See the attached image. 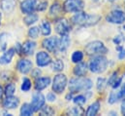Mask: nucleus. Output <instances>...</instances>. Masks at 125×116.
<instances>
[{"label":"nucleus","mask_w":125,"mask_h":116,"mask_svg":"<svg viewBox=\"0 0 125 116\" xmlns=\"http://www.w3.org/2000/svg\"><path fill=\"white\" fill-rule=\"evenodd\" d=\"M101 20L99 15H89L83 12H77L76 15L72 17V22L75 25L82 26V27H90L96 25Z\"/></svg>","instance_id":"obj_1"},{"label":"nucleus","mask_w":125,"mask_h":116,"mask_svg":"<svg viewBox=\"0 0 125 116\" xmlns=\"http://www.w3.org/2000/svg\"><path fill=\"white\" fill-rule=\"evenodd\" d=\"M69 91L74 94L81 91H86L92 87V81L88 78H84L83 76H78L77 78H73L70 80L69 84Z\"/></svg>","instance_id":"obj_2"},{"label":"nucleus","mask_w":125,"mask_h":116,"mask_svg":"<svg viewBox=\"0 0 125 116\" xmlns=\"http://www.w3.org/2000/svg\"><path fill=\"white\" fill-rule=\"evenodd\" d=\"M108 59L104 56H96L89 62V69L94 73H102L107 69Z\"/></svg>","instance_id":"obj_3"},{"label":"nucleus","mask_w":125,"mask_h":116,"mask_svg":"<svg viewBox=\"0 0 125 116\" xmlns=\"http://www.w3.org/2000/svg\"><path fill=\"white\" fill-rule=\"evenodd\" d=\"M108 52V49L101 41H93L88 43L85 46V53L89 56H96V55H103Z\"/></svg>","instance_id":"obj_4"},{"label":"nucleus","mask_w":125,"mask_h":116,"mask_svg":"<svg viewBox=\"0 0 125 116\" xmlns=\"http://www.w3.org/2000/svg\"><path fill=\"white\" fill-rule=\"evenodd\" d=\"M84 2L82 0H66L63 4L64 11L67 13H77L83 9Z\"/></svg>","instance_id":"obj_5"},{"label":"nucleus","mask_w":125,"mask_h":116,"mask_svg":"<svg viewBox=\"0 0 125 116\" xmlns=\"http://www.w3.org/2000/svg\"><path fill=\"white\" fill-rule=\"evenodd\" d=\"M67 86V77L64 74H57L56 76H54L53 78V82H52V91L60 94L65 90V88Z\"/></svg>","instance_id":"obj_6"},{"label":"nucleus","mask_w":125,"mask_h":116,"mask_svg":"<svg viewBox=\"0 0 125 116\" xmlns=\"http://www.w3.org/2000/svg\"><path fill=\"white\" fill-rule=\"evenodd\" d=\"M106 19L111 24L121 25L125 22V14L120 10H114L107 16Z\"/></svg>","instance_id":"obj_7"},{"label":"nucleus","mask_w":125,"mask_h":116,"mask_svg":"<svg viewBox=\"0 0 125 116\" xmlns=\"http://www.w3.org/2000/svg\"><path fill=\"white\" fill-rule=\"evenodd\" d=\"M43 47L50 53H55L59 47V39L57 37H49L43 40Z\"/></svg>","instance_id":"obj_8"},{"label":"nucleus","mask_w":125,"mask_h":116,"mask_svg":"<svg viewBox=\"0 0 125 116\" xmlns=\"http://www.w3.org/2000/svg\"><path fill=\"white\" fill-rule=\"evenodd\" d=\"M45 97L43 94L37 92L33 95L32 97V102H31V105L33 107V110L34 111H39L44 105H45Z\"/></svg>","instance_id":"obj_9"},{"label":"nucleus","mask_w":125,"mask_h":116,"mask_svg":"<svg viewBox=\"0 0 125 116\" xmlns=\"http://www.w3.org/2000/svg\"><path fill=\"white\" fill-rule=\"evenodd\" d=\"M52 60L51 56L47 52L41 51V52L37 53V55H36V63H37L38 66H40V67L47 66L50 63H52Z\"/></svg>","instance_id":"obj_10"},{"label":"nucleus","mask_w":125,"mask_h":116,"mask_svg":"<svg viewBox=\"0 0 125 116\" xmlns=\"http://www.w3.org/2000/svg\"><path fill=\"white\" fill-rule=\"evenodd\" d=\"M38 0H23L21 4V9L24 14L33 13L37 9Z\"/></svg>","instance_id":"obj_11"},{"label":"nucleus","mask_w":125,"mask_h":116,"mask_svg":"<svg viewBox=\"0 0 125 116\" xmlns=\"http://www.w3.org/2000/svg\"><path fill=\"white\" fill-rule=\"evenodd\" d=\"M55 31L60 35L68 34V32L70 31V26H69L68 21L65 19L58 20L55 24Z\"/></svg>","instance_id":"obj_12"},{"label":"nucleus","mask_w":125,"mask_h":116,"mask_svg":"<svg viewBox=\"0 0 125 116\" xmlns=\"http://www.w3.org/2000/svg\"><path fill=\"white\" fill-rule=\"evenodd\" d=\"M17 68L18 70L22 73V74H27L28 72H30L32 69V62L29 59H26V58H22L21 59L18 64H17Z\"/></svg>","instance_id":"obj_13"},{"label":"nucleus","mask_w":125,"mask_h":116,"mask_svg":"<svg viewBox=\"0 0 125 116\" xmlns=\"http://www.w3.org/2000/svg\"><path fill=\"white\" fill-rule=\"evenodd\" d=\"M20 100L14 96H7V98L3 101V106L6 109H15L19 106Z\"/></svg>","instance_id":"obj_14"},{"label":"nucleus","mask_w":125,"mask_h":116,"mask_svg":"<svg viewBox=\"0 0 125 116\" xmlns=\"http://www.w3.org/2000/svg\"><path fill=\"white\" fill-rule=\"evenodd\" d=\"M35 48H36V43L31 40H28L21 45V52L26 56H31L35 51Z\"/></svg>","instance_id":"obj_15"},{"label":"nucleus","mask_w":125,"mask_h":116,"mask_svg":"<svg viewBox=\"0 0 125 116\" xmlns=\"http://www.w3.org/2000/svg\"><path fill=\"white\" fill-rule=\"evenodd\" d=\"M51 84V78L50 77H40L36 79L35 81V89L37 91H42L48 87Z\"/></svg>","instance_id":"obj_16"},{"label":"nucleus","mask_w":125,"mask_h":116,"mask_svg":"<svg viewBox=\"0 0 125 116\" xmlns=\"http://www.w3.org/2000/svg\"><path fill=\"white\" fill-rule=\"evenodd\" d=\"M87 72V65L84 62H78L74 68V74L76 76H84Z\"/></svg>","instance_id":"obj_17"},{"label":"nucleus","mask_w":125,"mask_h":116,"mask_svg":"<svg viewBox=\"0 0 125 116\" xmlns=\"http://www.w3.org/2000/svg\"><path fill=\"white\" fill-rule=\"evenodd\" d=\"M15 55V49H9L0 57V64H8L11 62L12 58Z\"/></svg>","instance_id":"obj_18"},{"label":"nucleus","mask_w":125,"mask_h":116,"mask_svg":"<svg viewBox=\"0 0 125 116\" xmlns=\"http://www.w3.org/2000/svg\"><path fill=\"white\" fill-rule=\"evenodd\" d=\"M16 5V0H2L1 2V8L6 13H11Z\"/></svg>","instance_id":"obj_19"},{"label":"nucleus","mask_w":125,"mask_h":116,"mask_svg":"<svg viewBox=\"0 0 125 116\" xmlns=\"http://www.w3.org/2000/svg\"><path fill=\"white\" fill-rule=\"evenodd\" d=\"M61 36H62V38L59 40V47H58V49H59L60 52H65L68 49L71 41H70V38H69L68 34H64V35H61Z\"/></svg>","instance_id":"obj_20"},{"label":"nucleus","mask_w":125,"mask_h":116,"mask_svg":"<svg viewBox=\"0 0 125 116\" xmlns=\"http://www.w3.org/2000/svg\"><path fill=\"white\" fill-rule=\"evenodd\" d=\"M100 109V102H95L92 104L89 105V107L87 108L85 114L87 116H94L97 114V112Z\"/></svg>","instance_id":"obj_21"},{"label":"nucleus","mask_w":125,"mask_h":116,"mask_svg":"<svg viewBox=\"0 0 125 116\" xmlns=\"http://www.w3.org/2000/svg\"><path fill=\"white\" fill-rule=\"evenodd\" d=\"M34 110L31 103H23L21 108V115L22 116H30L33 114Z\"/></svg>","instance_id":"obj_22"},{"label":"nucleus","mask_w":125,"mask_h":116,"mask_svg":"<svg viewBox=\"0 0 125 116\" xmlns=\"http://www.w3.org/2000/svg\"><path fill=\"white\" fill-rule=\"evenodd\" d=\"M123 97V94L122 92H112L110 97H109V100H108V102L113 104V103H115L116 102H118L121 98Z\"/></svg>","instance_id":"obj_23"},{"label":"nucleus","mask_w":125,"mask_h":116,"mask_svg":"<svg viewBox=\"0 0 125 116\" xmlns=\"http://www.w3.org/2000/svg\"><path fill=\"white\" fill-rule=\"evenodd\" d=\"M61 10H62V7L60 5L59 2H54L52 6H51V10H50V14L52 16H57L61 13Z\"/></svg>","instance_id":"obj_24"},{"label":"nucleus","mask_w":125,"mask_h":116,"mask_svg":"<svg viewBox=\"0 0 125 116\" xmlns=\"http://www.w3.org/2000/svg\"><path fill=\"white\" fill-rule=\"evenodd\" d=\"M41 31H42V34L45 35V36H48L51 34L52 32V28H51V24L48 22V21H44L41 25Z\"/></svg>","instance_id":"obj_25"},{"label":"nucleus","mask_w":125,"mask_h":116,"mask_svg":"<svg viewBox=\"0 0 125 116\" xmlns=\"http://www.w3.org/2000/svg\"><path fill=\"white\" fill-rule=\"evenodd\" d=\"M39 17L34 14V13H30V14H27V16L24 18V23L27 25V26H31L33 24H35L37 21H38Z\"/></svg>","instance_id":"obj_26"},{"label":"nucleus","mask_w":125,"mask_h":116,"mask_svg":"<svg viewBox=\"0 0 125 116\" xmlns=\"http://www.w3.org/2000/svg\"><path fill=\"white\" fill-rule=\"evenodd\" d=\"M17 90V87L14 83H8L5 87V90H4V94L6 96H14L15 92Z\"/></svg>","instance_id":"obj_27"},{"label":"nucleus","mask_w":125,"mask_h":116,"mask_svg":"<svg viewBox=\"0 0 125 116\" xmlns=\"http://www.w3.org/2000/svg\"><path fill=\"white\" fill-rule=\"evenodd\" d=\"M52 68L53 71L59 72V71L63 70V68H64V63H63L62 60H60V59H55V60L52 61Z\"/></svg>","instance_id":"obj_28"},{"label":"nucleus","mask_w":125,"mask_h":116,"mask_svg":"<svg viewBox=\"0 0 125 116\" xmlns=\"http://www.w3.org/2000/svg\"><path fill=\"white\" fill-rule=\"evenodd\" d=\"M83 58V54L82 51H75L72 55V61L75 62V63H78V62H81Z\"/></svg>","instance_id":"obj_29"},{"label":"nucleus","mask_w":125,"mask_h":116,"mask_svg":"<svg viewBox=\"0 0 125 116\" xmlns=\"http://www.w3.org/2000/svg\"><path fill=\"white\" fill-rule=\"evenodd\" d=\"M7 37L8 35L6 33L0 34V52H3L7 47Z\"/></svg>","instance_id":"obj_30"},{"label":"nucleus","mask_w":125,"mask_h":116,"mask_svg":"<svg viewBox=\"0 0 125 116\" xmlns=\"http://www.w3.org/2000/svg\"><path fill=\"white\" fill-rule=\"evenodd\" d=\"M31 81L28 79V78H23V80H22V84H21V91L22 92H28L30 89H31Z\"/></svg>","instance_id":"obj_31"},{"label":"nucleus","mask_w":125,"mask_h":116,"mask_svg":"<svg viewBox=\"0 0 125 116\" xmlns=\"http://www.w3.org/2000/svg\"><path fill=\"white\" fill-rule=\"evenodd\" d=\"M39 33H40V29L37 28V27H33L28 31V35L32 39H36L39 36Z\"/></svg>","instance_id":"obj_32"},{"label":"nucleus","mask_w":125,"mask_h":116,"mask_svg":"<svg viewBox=\"0 0 125 116\" xmlns=\"http://www.w3.org/2000/svg\"><path fill=\"white\" fill-rule=\"evenodd\" d=\"M41 114L42 115H53L54 114V110L52 108V106H43L41 109Z\"/></svg>","instance_id":"obj_33"},{"label":"nucleus","mask_w":125,"mask_h":116,"mask_svg":"<svg viewBox=\"0 0 125 116\" xmlns=\"http://www.w3.org/2000/svg\"><path fill=\"white\" fill-rule=\"evenodd\" d=\"M73 100H74V102H75L76 104H78V105H83V104H84V103L86 102V98H85L84 96H83V95L77 96V97H75Z\"/></svg>","instance_id":"obj_34"},{"label":"nucleus","mask_w":125,"mask_h":116,"mask_svg":"<svg viewBox=\"0 0 125 116\" xmlns=\"http://www.w3.org/2000/svg\"><path fill=\"white\" fill-rule=\"evenodd\" d=\"M83 113V110L82 107H72L68 110V114L70 115H82Z\"/></svg>","instance_id":"obj_35"},{"label":"nucleus","mask_w":125,"mask_h":116,"mask_svg":"<svg viewBox=\"0 0 125 116\" xmlns=\"http://www.w3.org/2000/svg\"><path fill=\"white\" fill-rule=\"evenodd\" d=\"M107 86V82L105 78H98L97 80V90L98 91H103Z\"/></svg>","instance_id":"obj_36"},{"label":"nucleus","mask_w":125,"mask_h":116,"mask_svg":"<svg viewBox=\"0 0 125 116\" xmlns=\"http://www.w3.org/2000/svg\"><path fill=\"white\" fill-rule=\"evenodd\" d=\"M48 6V2L47 1H38L37 3V9L38 11H44Z\"/></svg>","instance_id":"obj_37"},{"label":"nucleus","mask_w":125,"mask_h":116,"mask_svg":"<svg viewBox=\"0 0 125 116\" xmlns=\"http://www.w3.org/2000/svg\"><path fill=\"white\" fill-rule=\"evenodd\" d=\"M116 80H117V74H116V73H114V74L112 75V77L110 78V80L108 81V84L111 85V86H113V85L116 82Z\"/></svg>","instance_id":"obj_38"},{"label":"nucleus","mask_w":125,"mask_h":116,"mask_svg":"<svg viewBox=\"0 0 125 116\" xmlns=\"http://www.w3.org/2000/svg\"><path fill=\"white\" fill-rule=\"evenodd\" d=\"M47 100L49 101V102H54L55 100H56V96H55V94L54 93H49L48 95H47Z\"/></svg>","instance_id":"obj_39"},{"label":"nucleus","mask_w":125,"mask_h":116,"mask_svg":"<svg viewBox=\"0 0 125 116\" xmlns=\"http://www.w3.org/2000/svg\"><path fill=\"white\" fill-rule=\"evenodd\" d=\"M41 75V71H40V69H34V71H33V76L34 77H39Z\"/></svg>","instance_id":"obj_40"},{"label":"nucleus","mask_w":125,"mask_h":116,"mask_svg":"<svg viewBox=\"0 0 125 116\" xmlns=\"http://www.w3.org/2000/svg\"><path fill=\"white\" fill-rule=\"evenodd\" d=\"M120 83H121V78H118L117 80H116V82L113 85V88L114 89H115V88H117V87H119V85H120Z\"/></svg>","instance_id":"obj_41"},{"label":"nucleus","mask_w":125,"mask_h":116,"mask_svg":"<svg viewBox=\"0 0 125 116\" xmlns=\"http://www.w3.org/2000/svg\"><path fill=\"white\" fill-rule=\"evenodd\" d=\"M119 58H125V49H120V53L118 55Z\"/></svg>","instance_id":"obj_42"},{"label":"nucleus","mask_w":125,"mask_h":116,"mask_svg":"<svg viewBox=\"0 0 125 116\" xmlns=\"http://www.w3.org/2000/svg\"><path fill=\"white\" fill-rule=\"evenodd\" d=\"M121 113L125 115V99L122 101V102H121Z\"/></svg>","instance_id":"obj_43"},{"label":"nucleus","mask_w":125,"mask_h":116,"mask_svg":"<svg viewBox=\"0 0 125 116\" xmlns=\"http://www.w3.org/2000/svg\"><path fill=\"white\" fill-rule=\"evenodd\" d=\"M3 94H4V90H3V88L0 86V100L2 99V96H3Z\"/></svg>","instance_id":"obj_44"},{"label":"nucleus","mask_w":125,"mask_h":116,"mask_svg":"<svg viewBox=\"0 0 125 116\" xmlns=\"http://www.w3.org/2000/svg\"><path fill=\"white\" fill-rule=\"evenodd\" d=\"M121 92H122V94H123V96H124L125 95V84H124V86H123V88H122V91H121Z\"/></svg>","instance_id":"obj_45"},{"label":"nucleus","mask_w":125,"mask_h":116,"mask_svg":"<svg viewBox=\"0 0 125 116\" xmlns=\"http://www.w3.org/2000/svg\"><path fill=\"white\" fill-rule=\"evenodd\" d=\"M109 1H111V2H114V1H115V0H109Z\"/></svg>","instance_id":"obj_46"},{"label":"nucleus","mask_w":125,"mask_h":116,"mask_svg":"<svg viewBox=\"0 0 125 116\" xmlns=\"http://www.w3.org/2000/svg\"><path fill=\"white\" fill-rule=\"evenodd\" d=\"M0 24H1V14H0Z\"/></svg>","instance_id":"obj_47"},{"label":"nucleus","mask_w":125,"mask_h":116,"mask_svg":"<svg viewBox=\"0 0 125 116\" xmlns=\"http://www.w3.org/2000/svg\"><path fill=\"white\" fill-rule=\"evenodd\" d=\"M93 1H98V0H93Z\"/></svg>","instance_id":"obj_48"}]
</instances>
